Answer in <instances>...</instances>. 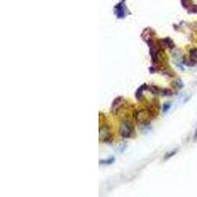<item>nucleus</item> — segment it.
<instances>
[{
  "label": "nucleus",
  "instance_id": "12",
  "mask_svg": "<svg viewBox=\"0 0 197 197\" xmlns=\"http://www.w3.org/2000/svg\"><path fill=\"white\" fill-rule=\"evenodd\" d=\"M174 86H177V88H179V89L183 87L182 82H181V81H179H179H177V82H174Z\"/></svg>",
  "mask_w": 197,
  "mask_h": 197
},
{
  "label": "nucleus",
  "instance_id": "9",
  "mask_svg": "<svg viewBox=\"0 0 197 197\" xmlns=\"http://www.w3.org/2000/svg\"><path fill=\"white\" fill-rule=\"evenodd\" d=\"M149 90L152 92L154 95H161V89L156 87V86H150Z\"/></svg>",
  "mask_w": 197,
  "mask_h": 197
},
{
  "label": "nucleus",
  "instance_id": "8",
  "mask_svg": "<svg viewBox=\"0 0 197 197\" xmlns=\"http://www.w3.org/2000/svg\"><path fill=\"white\" fill-rule=\"evenodd\" d=\"M190 60L191 63L195 64L197 63V48H193L190 51Z\"/></svg>",
  "mask_w": 197,
  "mask_h": 197
},
{
  "label": "nucleus",
  "instance_id": "10",
  "mask_svg": "<svg viewBox=\"0 0 197 197\" xmlns=\"http://www.w3.org/2000/svg\"><path fill=\"white\" fill-rule=\"evenodd\" d=\"M161 95L162 96H171V95H172V92L171 90H169V89H163V90H161Z\"/></svg>",
  "mask_w": 197,
  "mask_h": 197
},
{
  "label": "nucleus",
  "instance_id": "7",
  "mask_svg": "<svg viewBox=\"0 0 197 197\" xmlns=\"http://www.w3.org/2000/svg\"><path fill=\"white\" fill-rule=\"evenodd\" d=\"M146 89H149V87H148L147 85H143V86H141V87L138 89V90H137V92H136V98H137L138 101H140V100L142 99V93H143V91L146 90Z\"/></svg>",
  "mask_w": 197,
  "mask_h": 197
},
{
  "label": "nucleus",
  "instance_id": "11",
  "mask_svg": "<svg viewBox=\"0 0 197 197\" xmlns=\"http://www.w3.org/2000/svg\"><path fill=\"white\" fill-rule=\"evenodd\" d=\"M171 109V104H165L164 105V107H163V112L164 113H167L169 112V109Z\"/></svg>",
  "mask_w": 197,
  "mask_h": 197
},
{
  "label": "nucleus",
  "instance_id": "1",
  "mask_svg": "<svg viewBox=\"0 0 197 197\" xmlns=\"http://www.w3.org/2000/svg\"><path fill=\"white\" fill-rule=\"evenodd\" d=\"M133 130H134V127L130 121L126 119L122 120L119 127V132H120V135L122 136L123 138H129V137H131L132 134H133Z\"/></svg>",
  "mask_w": 197,
  "mask_h": 197
},
{
  "label": "nucleus",
  "instance_id": "2",
  "mask_svg": "<svg viewBox=\"0 0 197 197\" xmlns=\"http://www.w3.org/2000/svg\"><path fill=\"white\" fill-rule=\"evenodd\" d=\"M110 138H112V135H110V130L109 126H101L100 127V140L102 142H109Z\"/></svg>",
  "mask_w": 197,
  "mask_h": 197
},
{
  "label": "nucleus",
  "instance_id": "4",
  "mask_svg": "<svg viewBox=\"0 0 197 197\" xmlns=\"http://www.w3.org/2000/svg\"><path fill=\"white\" fill-rule=\"evenodd\" d=\"M148 112H144V110H139V112H137L135 114H134V117H135V119L138 121L140 123H148Z\"/></svg>",
  "mask_w": 197,
  "mask_h": 197
},
{
  "label": "nucleus",
  "instance_id": "16",
  "mask_svg": "<svg viewBox=\"0 0 197 197\" xmlns=\"http://www.w3.org/2000/svg\"><path fill=\"white\" fill-rule=\"evenodd\" d=\"M194 138L197 139V129H196V132H195V135H194Z\"/></svg>",
  "mask_w": 197,
  "mask_h": 197
},
{
  "label": "nucleus",
  "instance_id": "3",
  "mask_svg": "<svg viewBox=\"0 0 197 197\" xmlns=\"http://www.w3.org/2000/svg\"><path fill=\"white\" fill-rule=\"evenodd\" d=\"M124 2H125V0H121V2H119V3H118L117 6L114 7L115 16H117L118 19H123L124 17H125V15H126Z\"/></svg>",
  "mask_w": 197,
  "mask_h": 197
},
{
  "label": "nucleus",
  "instance_id": "5",
  "mask_svg": "<svg viewBox=\"0 0 197 197\" xmlns=\"http://www.w3.org/2000/svg\"><path fill=\"white\" fill-rule=\"evenodd\" d=\"M122 102H123V98L122 97H118L113 101L112 105V113H117L118 112V109H119V107H121V105H122Z\"/></svg>",
  "mask_w": 197,
  "mask_h": 197
},
{
  "label": "nucleus",
  "instance_id": "15",
  "mask_svg": "<svg viewBox=\"0 0 197 197\" xmlns=\"http://www.w3.org/2000/svg\"><path fill=\"white\" fill-rule=\"evenodd\" d=\"M114 161V158H112V160H107V161H101V163L102 164H110Z\"/></svg>",
  "mask_w": 197,
  "mask_h": 197
},
{
  "label": "nucleus",
  "instance_id": "13",
  "mask_svg": "<svg viewBox=\"0 0 197 197\" xmlns=\"http://www.w3.org/2000/svg\"><path fill=\"white\" fill-rule=\"evenodd\" d=\"M175 153H177V151H174V152H171L169 154L168 156H166V157H165V160H168L169 158H171L172 156H174V155H175Z\"/></svg>",
  "mask_w": 197,
  "mask_h": 197
},
{
  "label": "nucleus",
  "instance_id": "14",
  "mask_svg": "<svg viewBox=\"0 0 197 197\" xmlns=\"http://www.w3.org/2000/svg\"><path fill=\"white\" fill-rule=\"evenodd\" d=\"M181 4H182L183 7L186 8L188 6V4H189V2H188V0H181Z\"/></svg>",
  "mask_w": 197,
  "mask_h": 197
},
{
  "label": "nucleus",
  "instance_id": "6",
  "mask_svg": "<svg viewBox=\"0 0 197 197\" xmlns=\"http://www.w3.org/2000/svg\"><path fill=\"white\" fill-rule=\"evenodd\" d=\"M159 42H161V45H163V47H169V48H174V42L169 39V37H167V39H162L160 40Z\"/></svg>",
  "mask_w": 197,
  "mask_h": 197
}]
</instances>
